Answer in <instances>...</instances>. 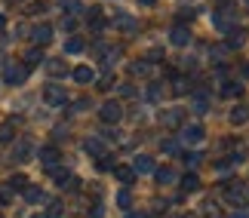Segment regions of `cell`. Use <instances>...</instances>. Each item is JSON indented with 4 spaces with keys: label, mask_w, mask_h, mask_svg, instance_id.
Masks as SVG:
<instances>
[{
    "label": "cell",
    "mask_w": 249,
    "mask_h": 218,
    "mask_svg": "<svg viewBox=\"0 0 249 218\" xmlns=\"http://www.w3.org/2000/svg\"><path fill=\"white\" fill-rule=\"evenodd\" d=\"M99 117H102V123L105 126H117L120 123V117H123V108H120V101H105V105L99 108Z\"/></svg>",
    "instance_id": "obj_1"
},
{
    "label": "cell",
    "mask_w": 249,
    "mask_h": 218,
    "mask_svg": "<svg viewBox=\"0 0 249 218\" xmlns=\"http://www.w3.org/2000/svg\"><path fill=\"white\" fill-rule=\"evenodd\" d=\"M43 99H46L50 108H65V105H68V92H65L59 83H50V86L43 89Z\"/></svg>",
    "instance_id": "obj_2"
},
{
    "label": "cell",
    "mask_w": 249,
    "mask_h": 218,
    "mask_svg": "<svg viewBox=\"0 0 249 218\" xmlns=\"http://www.w3.org/2000/svg\"><path fill=\"white\" fill-rule=\"evenodd\" d=\"M25 77H28V68H25V65H6V68H3V80L9 83V86L25 83Z\"/></svg>",
    "instance_id": "obj_3"
},
{
    "label": "cell",
    "mask_w": 249,
    "mask_h": 218,
    "mask_svg": "<svg viewBox=\"0 0 249 218\" xmlns=\"http://www.w3.org/2000/svg\"><path fill=\"white\" fill-rule=\"evenodd\" d=\"M129 169H132L136 175H148V172H154L157 166H154V157H145V154H139L136 160H132V166H129Z\"/></svg>",
    "instance_id": "obj_4"
},
{
    "label": "cell",
    "mask_w": 249,
    "mask_h": 218,
    "mask_svg": "<svg viewBox=\"0 0 249 218\" xmlns=\"http://www.w3.org/2000/svg\"><path fill=\"white\" fill-rule=\"evenodd\" d=\"M181 141H185V145H197V141H203V126H200V123L185 126V129H181Z\"/></svg>",
    "instance_id": "obj_5"
},
{
    "label": "cell",
    "mask_w": 249,
    "mask_h": 218,
    "mask_svg": "<svg viewBox=\"0 0 249 218\" xmlns=\"http://www.w3.org/2000/svg\"><path fill=\"white\" fill-rule=\"evenodd\" d=\"M117 31H123V34H136L139 31V22L132 16H114V22H111Z\"/></svg>",
    "instance_id": "obj_6"
},
{
    "label": "cell",
    "mask_w": 249,
    "mask_h": 218,
    "mask_svg": "<svg viewBox=\"0 0 249 218\" xmlns=\"http://www.w3.org/2000/svg\"><path fill=\"white\" fill-rule=\"evenodd\" d=\"M31 151H34V145H31L28 138L16 141V148H13V160H16V163H25V160H31Z\"/></svg>",
    "instance_id": "obj_7"
},
{
    "label": "cell",
    "mask_w": 249,
    "mask_h": 218,
    "mask_svg": "<svg viewBox=\"0 0 249 218\" xmlns=\"http://www.w3.org/2000/svg\"><path fill=\"white\" fill-rule=\"evenodd\" d=\"M225 197H228V203L243 206V203H246V187H243V184H228V187H225Z\"/></svg>",
    "instance_id": "obj_8"
},
{
    "label": "cell",
    "mask_w": 249,
    "mask_h": 218,
    "mask_svg": "<svg viewBox=\"0 0 249 218\" xmlns=\"http://www.w3.org/2000/svg\"><path fill=\"white\" fill-rule=\"evenodd\" d=\"M50 172H53V178H55V184H59V187H68V191L77 187V178H74L71 172H65V169H50Z\"/></svg>",
    "instance_id": "obj_9"
},
{
    "label": "cell",
    "mask_w": 249,
    "mask_h": 218,
    "mask_svg": "<svg viewBox=\"0 0 249 218\" xmlns=\"http://www.w3.org/2000/svg\"><path fill=\"white\" fill-rule=\"evenodd\" d=\"M246 43V31L243 28H228V50H240V46Z\"/></svg>",
    "instance_id": "obj_10"
},
{
    "label": "cell",
    "mask_w": 249,
    "mask_h": 218,
    "mask_svg": "<svg viewBox=\"0 0 249 218\" xmlns=\"http://www.w3.org/2000/svg\"><path fill=\"white\" fill-rule=\"evenodd\" d=\"M40 163H43L46 169H55V163H59V148H53V145L40 148Z\"/></svg>",
    "instance_id": "obj_11"
},
{
    "label": "cell",
    "mask_w": 249,
    "mask_h": 218,
    "mask_svg": "<svg viewBox=\"0 0 249 218\" xmlns=\"http://www.w3.org/2000/svg\"><path fill=\"white\" fill-rule=\"evenodd\" d=\"M169 40L176 43V46H188V43H191V31H188L185 25H176V28L169 31Z\"/></svg>",
    "instance_id": "obj_12"
},
{
    "label": "cell",
    "mask_w": 249,
    "mask_h": 218,
    "mask_svg": "<svg viewBox=\"0 0 249 218\" xmlns=\"http://www.w3.org/2000/svg\"><path fill=\"white\" fill-rule=\"evenodd\" d=\"M191 105H194L197 114H203V111H209V96L203 89H191Z\"/></svg>",
    "instance_id": "obj_13"
},
{
    "label": "cell",
    "mask_w": 249,
    "mask_h": 218,
    "mask_svg": "<svg viewBox=\"0 0 249 218\" xmlns=\"http://www.w3.org/2000/svg\"><path fill=\"white\" fill-rule=\"evenodd\" d=\"M154 178H157V184H172V182H176V169H172V166H160V169H154Z\"/></svg>",
    "instance_id": "obj_14"
},
{
    "label": "cell",
    "mask_w": 249,
    "mask_h": 218,
    "mask_svg": "<svg viewBox=\"0 0 249 218\" xmlns=\"http://www.w3.org/2000/svg\"><path fill=\"white\" fill-rule=\"evenodd\" d=\"M160 123H163L166 129L178 126V123H181V108H169V111H163V114H160Z\"/></svg>",
    "instance_id": "obj_15"
},
{
    "label": "cell",
    "mask_w": 249,
    "mask_h": 218,
    "mask_svg": "<svg viewBox=\"0 0 249 218\" xmlns=\"http://www.w3.org/2000/svg\"><path fill=\"white\" fill-rule=\"evenodd\" d=\"M83 148H86V154H89V157H105V154H108V151H105V141H102V138H95V135H92V138H86V145H83Z\"/></svg>",
    "instance_id": "obj_16"
},
{
    "label": "cell",
    "mask_w": 249,
    "mask_h": 218,
    "mask_svg": "<svg viewBox=\"0 0 249 218\" xmlns=\"http://www.w3.org/2000/svg\"><path fill=\"white\" fill-rule=\"evenodd\" d=\"M86 22H89V28H92L95 34H99V31H105V25H108V22H105V18H102L99 6H89V16H86Z\"/></svg>",
    "instance_id": "obj_17"
},
{
    "label": "cell",
    "mask_w": 249,
    "mask_h": 218,
    "mask_svg": "<svg viewBox=\"0 0 249 218\" xmlns=\"http://www.w3.org/2000/svg\"><path fill=\"white\" fill-rule=\"evenodd\" d=\"M31 37H34V43H37V46H43V43H50V40H53V28H50V25H37L34 31H31Z\"/></svg>",
    "instance_id": "obj_18"
},
{
    "label": "cell",
    "mask_w": 249,
    "mask_h": 218,
    "mask_svg": "<svg viewBox=\"0 0 249 218\" xmlns=\"http://www.w3.org/2000/svg\"><path fill=\"white\" fill-rule=\"evenodd\" d=\"M74 80H77V83H92L95 71L89 68V65H80V68H74Z\"/></svg>",
    "instance_id": "obj_19"
},
{
    "label": "cell",
    "mask_w": 249,
    "mask_h": 218,
    "mask_svg": "<svg viewBox=\"0 0 249 218\" xmlns=\"http://www.w3.org/2000/svg\"><path fill=\"white\" fill-rule=\"evenodd\" d=\"M13 138H16V123H13V120H6L3 126H0V141H3V145H9Z\"/></svg>",
    "instance_id": "obj_20"
},
{
    "label": "cell",
    "mask_w": 249,
    "mask_h": 218,
    "mask_svg": "<svg viewBox=\"0 0 249 218\" xmlns=\"http://www.w3.org/2000/svg\"><path fill=\"white\" fill-rule=\"evenodd\" d=\"M114 175H117V182H123V184H132V178H136V172H132L129 166H114Z\"/></svg>",
    "instance_id": "obj_21"
},
{
    "label": "cell",
    "mask_w": 249,
    "mask_h": 218,
    "mask_svg": "<svg viewBox=\"0 0 249 218\" xmlns=\"http://www.w3.org/2000/svg\"><path fill=\"white\" fill-rule=\"evenodd\" d=\"M181 187H185V194H194V191H200V178L194 172H188L185 178H181Z\"/></svg>",
    "instance_id": "obj_22"
},
{
    "label": "cell",
    "mask_w": 249,
    "mask_h": 218,
    "mask_svg": "<svg viewBox=\"0 0 249 218\" xmlns=\"http://www.w3.org/2000/svg\"><path fill=\"white\" fill-rule=\"evenodd\" d=\"M246 120H249V108L246 105H237L231 111V123H234V126H240V123H246Z\"/></svg>",
    "instance_id": "obj_23"
},
{
    "label": "cell",
    "mask_w": 249,
    "mask_h": 218,
    "mask_svg": "<svg viewBox=\"0 0 249 218\" xmlns=\"http://www.w3.org/2000/svg\"><path fill=\"white\" fill-rule=\"evenodd\" d=\"M172 92H176V96H185V92H191V83L176 74V77H172Z\"/></svg>",
    "instance_id": "obj_24"
},
{
    "label": "cell",
    "mask_w": 249,
    "mask_h": 218,
    "mask_svg": "<svg viewBox=\"0 0 249 218\" xmlns=\"http://www.w3.org/2000/svg\"><path fill=\"white\" fill-rule=\"evenodd\" d=\"M129 71H132V77H145V74H151V62H132Z\"/></svg>",
    "instance_id": "obj_25"
},
{
    "label": "cell",
    "mask_w": 249,
    "mask_h": 218,
    "mask_svg": "<svg viewBox=\"0 0 249 218\" xmlns=\"http://www.w3.org/2000/svg\"><path fill=\"white\" fill-rule=\"evenodd\" d=\"M43 62V52L40 50H28L25 52V68H34V65H40Z\"/></svg>",
    "instance_id": "obj_26"
},
{
    "label": "cell",
    "mask_w": 249,
    "mask_h": 218,
    "mask_svg": "<svg viewBox=\"0 0 249 218\" xmlns=\"http://www.w3.org/2000/svg\"><path fill=\"white\" fill-rule=\"evenodd\" d=\"M83 40H80V37H71V40L68 43H65V52H71V55H77V52H83Z\"/></svg>",
    "instance_id": "obj_27"
},
{
    "label": "cell",
    "mask_w": 249,
    "mask_h": 218,
    "mask_svg": "<svg viewBox=\"0 0 249 218\" xmlns=\"http://www.w3.org/2000/svg\"><path fill=\"white\" fill-rule=\"evenodd\" d=\"M25 200H28V203H40V200H43V191H40V187H31V184H28V187H25Z\"/></svg>",
    "instance_id": "obj_28"
},
{
    "label": "cell",
    "mask_w": 249,
    "mask_h": 218,
    "mask_svg": "<svg viewBox=\"0 0 249 218\" xmlns=\"http://www.w3.org/2000/svg\"><path fill=\"white\" fill-rule=\"evenodd\" d=\"M6 187H9V191H25V187H28V178L25 175H13Z\"/></svg>",
    "instance_id": "obj_29"
},
{
    "label": "cell",
    "mask_w": 249,
    "mask_h": 218,
    "mask_svg": "<svg viewBox=\"0 0 249 218\" xmlns=\"http://www.w3.org/2000/svg\"><path fill=\"white\" fill-rule=\"evenodd\" d=\"M240 92H243L240 83H228V86H222V96L225 99H234V96H240Z\"/></svg>",
    "instance_id": "obj_30"
},
{
    "label": "cell",
    "mask_w": 249,
    "mask_h": 218,
    "mask_svg": "<svg viewBox=\"0 0 249 218\" xmlns=\"http://www.w3.org/2000/svg\"><path fill=\"white\" fill-rule=\"evenodd\" d=\"M59 6H65L71 16L74 13H83V3H80V0H59Z\"/></svg>",
    "instance_id": "obj_31"
},
{
    "label": "cell",
    "mask_w": 249,
    "mask_h": 218,
    "mask_svg": "<svg viewBox=\"0 0 249 218\" xmlns=\"http://www.w3.org/2000/svg\"><path fill=\"white\" fill-rule=\"evenodd\" d=\"M200 157H203V154H197V151H185V154H181V160H185L188 166H197V163H200Z\"/></svg>",
    "instance_id": "obj_32"
},
{
    "label": "cell",
    "mask_w": 249,
    "mask_h": 218,
    "mask_svg": "<svg viewBox=\"0 0 249 218\" xmlns=\"http://www.w3.org/2000/svg\"><path fill=\"white\" fill-rule=\"evenodd\" d=\"M129 203H132V194L126 191V187H123V191L117 194V206H123V209H126V206H129Z\"/></svg>",
    "instance_id": "obj_33"
},
{
    "label": "cell",
    "mask_w": 249,
    "mask_h": 218,
    "mask_svg": "<svg viewBox=\"0 0 249 218\" xmlns=\"http://www.w3.org/2000/svg\"><path fill=\"white\" fill-rule=\"evenodd\" d=\"M46 215H50V218H59V215H62V203H59V200H53L50 206H46Z\"/></svg>",
    "instance_id": "obj_34"
},
{
    "label": "cell",
    "mask_w": 249,
    "mask_h": 218,
    "mask_svg": "<svg viewBox=\"0 0 249 218\" xmlns=\"http://www.w3.org/2000/svg\"><path fill=\"white\" fill-rule=\"evenodd\" d=\"M46 71H50V74H65V62H46Z\"/></svg>",
    "instance_id": "obj_35"
},
{
    "label": "cell",
    "mask_w": 249,
    "mask_h": 218,
    "mask_svg": "<svg viewBox=\"0 0 249 218\" xmlns=\"http://www.w3.org/2000/svg\"><path fill=\"white\" fill-rule=\"evenodd\" d=\"M160 148H163V154H176V151H178V141L166 138V141H163V145H160Z\"/></svg>",
    "instance_id": "obj_36"
},
{
    "label": "cell",
    "mask_w": 249,
    "mask_h": 218,
    "mask_svg": "<svg viewBox=\"0 0 249 218\" xmlns=\"http://www.w3.org/2000/svg\"><path fill=\"white\" fill-rule=\"evenodd\" d=\"M117 163L111 160V154H105V157H99V169H114Z\"/></svg>",
    "instance_id": "obj_37"
},
{
    "label": "cell",
    "mask_w": 249,
    "mask_h": 218,
    "mask_svg": "<svg viewBox=\"0 0 249 218\" xmlns=\"http://www.w3.org/2000/svg\"><path fill=\"white\" fill-rule=\"evenodd\" d=\"M9 200H13V191H9V187H0V206H6Z\"/></svg>",
    "instance_id": "obj_38"
},
{
    "label": "cell",
    "mask_w": 249,
    "mask_h": 218,
    "mask_svg": "<svg viewBox=\"0 0 249 218\" xmlns=\"http://www.w3.org/2000/svg\"><path fill=\"white\" fill-rule=\"evenodd\" d=\"M148 96H151V99H154V101H157L160 96H163V86H160V83H154V86H151V89H148Z\"/></svg>",
    "instance_id": "obj_39"
},
{
    "label": "cell",
    "mask_w": 249,
    "mask_h": 218,
    "mask_svg": "<svg viewBox=\"0 0 249 218\" xmlns=\"http://www.w3.org/2000/svg\"><path fill=\"white\" fill-rule=\"evenodd\" d=\"M215 55V62H222V55H228V46H215V50H209Z\"/></svg>",
    "instance_id": "obj_40"
},
{
    "label": "cell",
    "mask_w": 249,
    "mask_h": 218,
    "mask_svg": "<svg viewBox=\"0 0 249 218\" xmlns=\"http://www.w3.org/2000/svg\"><path fill=\"white\" fill-rule=\"evenodd\" d=\"M62 28H65V31H74V16H68V18H62Z\"/></svg>",
    "instance_id": "obj_41"
},
{
    "label": "cell",
    "mask_w": 249,
    "mask_h": 218,
    "mask_svg": "<svg viewBox=\"0 0 249 218\" xmlns=\"http://www.w3.org/2000/svg\"><path fill=\"white\" fill-rule=\"evenodd\" d=\"M111 83H114L111 77H102V83H99V89H105V92H108V89H111Z\"/></svg>",
    "instance_id": "obj_42"
},
{
    "label": "cell",
    "mask_w": 249,
    "mask_h": 218,
    "mask_svg": "<svg viewBox=\"0 0 249 218\" xmlns=\"http://www.w3.org/2000/svg\"><path fill=\"white\" fill-rule=\"evenodd\" d=\"M132 92H136V89H132L129 83H123V86H120V96H132Z\"/></svg>",
    "instance_id": "obj_43"
},
{
    "label": "cell",
    "mask_w": 249,
    "mask_h": 218,
    "mask_svg": "<svg viewBox=\"0 0 249 218\" xmlns=\"http://www.w3.org/2000/svg\"><path fill=\"white\" fill-rule=\"evenodd\" d=\"M139 3H142V6H154L157 0H139Z\"/></svg>",
    "instance_id": "obj_44"
},
{
    "label": "cell",
    "mask_w": 249,
    "mask_h": 218,
    "mask_svg": "<svg viewBox=\"0 0 249 218\" xmlns=\"http://www.w3.org/2000/svg\"><path fill=\"white\" fill-rule=\"evenodd\" d=\"M228 218H249L246 212H234V215H228Z\"/></svg>",
    "instance_id": "obj_45"
},
{
    "label": "cell",
    "mask_w": 249,
    "mask_h": 218,
    "mask_svg": "<svg viewBox=\"0 0 249 218\" xmlns=\"http://www.w3.org/2000/svg\"><path fill=\"white\" fill-rule=\"evenodd\" d=\"M126 218H145V215H142V212H129Z\"/></svg>",
    "instance_id": "obj_46"
},
{
    "label": "cell",
    "mask_w": 249,
    "mask_h": 218,
    "mask_svg": "<svg viewBox=\"0 0 249 218\" xmlns=\"http://www.w3.org/2000/svg\"><path fill=\"white\" fill-rule=\"evenodd\" d=\"M0 28H6V18H3V13H0Z\"/></svg>",
    "instance_id": "obj_47"
},
{
    "label": "cell",
    "mask_w": 249,
    "mask_h": 218,
    "mask_svg": "<svg viewBox=\"0 0 249 218\" xmlns=\"http://www.w3.org/2000/svg\"><path fill=\"white\" fill-rule=\"evenodd\" d=\"M185 218H197V215H185Z\"/></svg>",
    "instance_id": "obj_48"
},
{
    "label": "cell",
    "mask_w": 249,
    "mask_h": 218,
    "mask_svg": "<svg viewBox=\"0 0 249 218\" xmlns=\"http://www.w3.org/2000/svg\"><path fill=\"white\" fill-rule=\"evenodd\" d=\"M246 3H249V0H246Z\"/></svg>",
    "instance_id": "obj_49"
},
{
    "label": "cell",
    "mask_w": 249,
    "mask_h": 218,
    "mask_svg": "<svg viewBox=\"0 0 249 218\" xmlns=\"http://www.w3.org/2000/svg\"><path fill=\"white\" fill-rule=\"evenodd\" d=\"M0 218H3V215H0Z\"/></svg>",
    "instance_id": "obj_50"
}]
</instances>
